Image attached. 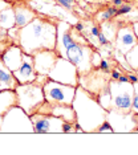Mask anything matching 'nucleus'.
Here are the masks:
<instances>
[{
    "label": "nucleus",
    "mask_w": 138,
    "mask_h": 155,
    "mask_svg": "<svg viewBox=\"0 0 138 155\" xmlns=\"http://www.w3.org/2000/svg\"><path fill=\"white\" fill-rule=\"evenodd\" d=\"M93 47L90 44H81V43H74L72 47L66 49L65 52V57L66 60H69L72 64L76 66L79 70V74H86V73L92 72V52H93Z\"/></svg>",
    "instance_id": "obj_7"
},
{
    "label": "nucleus",
    "mask_w": 138,
    "mask_h": 155,
    "mask_svg": "<svg viewBox=\"0 0 138 155\" xmlns=\"http://www.w3.org/2000/svg\"><path fill=\"white\" fill-rule=\"evenodd\" d=\"M134 72H136V73H137V74H138V70H134Z\"/></svg>",
    "instance_id": "obj_43"
},
{
    "label": "nucleus",
    "mask_w": 138,
    "mask_h": 155,
    "mask_svg": "<svg viewBox=\"0 0 138 155\" xmlns=\"http://www.w3.org/2000/svg\"><path fill=\"white\" fill-rule=\"evenodd\" d=\"M19 35H20V28L19 27H12L8 29V37L11 38L12 44L19 45Z\"/></svg>",
    "instance_id": "obj_24"
},
{
    "label": "nucleus",
    "mask_w": 138,
    "mask_h": 155,
    "mask_svg": "<svg viewBox=\"0 0 138 155\" xmlns=\"http://www.w3.org/2000/svg\"><path fill=\"white\" fill-rule=\"evenodd\" d=\"M59 58V53L55 49H44L33 54V65L37 74H48Z\"/></svg>",
    "instance_id": "obj_13"
},
{
    "label": "nucleus",
    "mask_w": 138,
    "mask_h": 155,
    "mask_svg": "<svg viewBox=\"0 0 138 155\" xmlns=\"http://www.w3.org/2000/svg\"><path fill=\"white\" fill-rule=\"evenodd\" d=\"M9 45H12V41H11V38L8 37V29L2 28V31H0V54H3V52H4Z\"/></svg>",
    "instance_id": "obj_22"
},
{
    "label": "nucleus",
    "mask_w": 138,
    "mask_h": 155,
    "mask_svg": "<svg viewBox=\"0 0 138 155\" xmlns=\"http://www.w3.org/2000/svg\"><path fill=\"white\" fill-rule=\"evenodd\" d=\"M62 134H74V122H66L62 123Z\"/></svg>",
    "instance_id": "obj_28"
},
{
    "label": "nucleus",
    "mask_w": 138,
    "mask_h": 155,
    "mask_svg": "<svg viewBox=\"0 0 138 155\" xmlns=\"http://www.w3.org/2000/svg\"><path fill=\"white\" fill-rule=\"evenodd\" d=\"M13 74H15L19 84L33 82L37 77V73H36V70H35V65H33V56L24 53L21 65L13 72Z\"/></svg>",
    "instance_id": "obj_14"
},
{
    "label": "nucleus",
    "mask_w": 138,
    "mask_h": 155,
    "mask_svg": "<svg viewBox=\"0 0 138 155\" xmlns=\"http://www.w3.org/2000/svg\"><path fill=\"white\" fill-rule=\"evenodd\" d=\"M23 49H21L19 45H9L8 48L5 49L4 52H3L2 54V61L4 62V64L8 66V68L12 70V72H15V70L19 68V66L21 65V61H23Z\"/></svg>",
    "instance_id": "obj_16"
},
{
    "label": "nucleus",
    "mask_w": 138,
    "mask_h": 155,
    "mask_svg": "<svg viewBox=\"0 0 138 155\" xmlns=\"http://www.w3.org/2000/svg\"><path fill=\"white\" fill-rule=\"evenodd\" d=\"M97 43L100 47H106V45H110L112 43L108 40V37L105 36L104 33H102V31L100 32V35H98V37H97Z\"/></svg>",
    "instance_id": "obj_29"
},
{
    "label": "nucleus",
    "mask_w": 138,
    "mask_h": 155,
    "mask_svg": "<svg viewBox=\"0 0 138 155\" xmlns=\"http://www.w3.org/2000/svg\"><path fill=\"white\" fill-rule=\"evenodd\" d=\"M76 87L66 85L57 81L48 80L47 84L42 86L45 101L52 105H72L76 94Z\"/></svg>",
    "instance_id": "obj_6"
},
{
    "label": "nucleus",
    "mask_w": 138,
    "mask_h": 155,
    "mask_svg": "<svg viewBox=\"0 0 138 155\" xmlns=\"http://www.w3.org/2000/svg\"><path fill=\"white\" fill-rule=\"evenodd\" d=\"M17 85H19V82H17L13 72L0 58V91L7 89L15 90Z\"/></svg>",
    "instance_id": "obj_17"
},
{
    "label": "nucleus",
    "mask_w": 138,
    "mask_h": 155,
    "mask_svg": "<svg viewBox=\"0 0 138 155\" xmlns=\"http://www.w3.org/2000/svg\"><path fill=\"white\" fill-rule=\"evenodd\" d=\"M122 74V72L119 69H113L112 72H110V80H118L119 78V76Z\"/></svg>",
    "instance_id": "obj_34"
},
{
    "label": "nucleus",
    "mask_w": 138,
    "mask_h": 155,
    "mask_svg": "<svg viewBox=\"0 0 138 155\" xmlns=\"http://www.w3.org/2000/svg\"><path fill=\"white\" fill-rule=\"evenodd\" d=\"M48 77L49 80L57 81V82H61V84L79 86V77H80L79 70L65 57H60L59 56L53 68L48 73Z\"/></svg>",
    "instance_id": "obj_8"
},
{
    "label": "nucleus",
    "mask_w": 138,
    "mask_h": 155,
    "mask_svg": "<svg viewBox=\"0 0 138 155\" xmlns=\"http://www.w3.org/2000/svg\"><path fill=\"white\" fill-rule=\"evenodd\" d=\"M57 20L37 15L25 27L20 28L19 47L24 53L33 56L39 51L56 48Z\"/></svg>",
    "instance_id": "obj_1"
},
{
    "label": "nucleus",
    "mask_w": 138,
    "mask_h": 155,
    "mask_svg": "<svg viewBox=\"0 0 138 155\" xmlns=\"http://www.w3.org/2000/svg\"><path fill=\"white\" fill-rule=\"evenodd\" d=\"M132 9H133V5L132 4H125V3H123L122 5L118 7V16L119 15H126V13L132 12Z\"/></svg>",
    "instance_id": "obj_30"
},
{
    "label": "nucleus",
    "mask_w": 138,
    "mask_h": 155,
    "mask_svg": "<svg viewBox=\"0 0 138 155\" xmlns=\"http://www.w3.org/2000/svg\"><path fill=\"white\" fill-rule=\"evenodd\" d=\"M125 58H126L130 68L133 70H138V44L134 45V47L127 52L125 54Z\"/></svg>",
    "instance_id": "obj_21"
},
{
    "label": "nucleus",
    "mask_w": 138,
    "mask_h": 155,
    "mask_svg": "<svg viewBox=\"0 0 138 155\" xmlns=\"http://www.w3.org/2000/svg\"><path fill=\"white\" fill-rule=\"evenodd\" d=\"M106 11H108V13L113 17V19L118 16V7H116V5H109V7H106Z\"/></svg>",
    "instance_id": "obj_33"
},
{
    "label": "nucleus",
    "mask_w": 138,
    "mask_h": 155,
    "mask_svg": "<svg viewBox=\"0 0 138 155\" xmlns=\"http://www.w3.org/2000/svg\"><path fill=\"white\" fill-rule=\"evenodd\" d=\"M72 106L76 113V122L80 123L85 133H96L101 123L106 121L108 110L101 106L93 93L80 85L76 87Z\"/></svg>",
    "instance_id": "obj_2"
},
{
    "label": "nucleus",
    "mask_w": 138,
    "mask_h": 155,
    "mask_svg": "<svg viewBox=\"0 0 138 155\" xmlns=\"http://www.w3.org/2000/svg\"><path fill=\"white\" fill-rule=\"evenodd\" d=\"M12 7L15 11V25L19 28L25 27L39 15L35 9H32L27 4L25 0H16L12 3Z\"/></svg>",
    "instance_id": "obj_15"
},
{
    "label": "nucleus",
    "mask_w": 138,
    "mask_h": 155,
    "mask_svg": "<svg viewBox=\"0 0 138 155\" xmlns=\"http://www.w3.org/2000/svg\"><path fill=\"white\" fill-rule=\"evenodd\" d=\"M96 19H97V21H100V23H105V21H109V20H112L113 17L109 15L108 11H101V12H98L97 13V16H96Z\"/></svg>",
    "instance_id": "obj_27"
},
{
    "label": "nucleus",
    "mask_w": 138,
    "mask_h": 155,
    "mask_svg": "<svg viewBox=\"0 0 138 155\" xmlns=\"http://www.w3.org/2000/svg\"><path fill=\"white\" fill-rule=\"evenodd\" d=\"M56 2H57L59 5H61L66 9H70L74 5V0H56Z\"/></svg>",
    "instance_id": "obj_32"
},
{
    "label": "nucleus",
    "mask_w": 138,
    "mask_h": 155,
    "mask_svg": "<svg viewBox=\"0 0 138 155\" xmlns=\"http://www.w3.org/2000/svg\"><path fill=\"white\" fill-rule=\"evenodd\" d=\"M0 57H2V54H0Z\"/></svg>",
    "instance_id": "obj_44"
},
{
    "label": "nucleus",
    "mask_w": 138,
    "mask_h": 155,
    "mask_svg": "<svg viewBox=\"0 0 138 155\" xmlns=\"http://www.w3.org/2000/svg\"><path fill=\"white\" fill-rule=\"evenodd\" d=\"M2 133H35L31 115L19 105L13 106L3 115Z\"/></svg>",
    "instance_id": "obj_5"
},
{
    "label": "nucleus",
    "mask_w": 138,
    "mask_h": 155,
    "mask_svg": "<svg viewBox=\"0 0 138 155\" xmlns=\"http://www.w3.org/2000/svg\"><path fill=\"white\" fill-rule=\"evenodd\" d=\"M15 91L17 96V105L28 115L35 114L40 109L41 105L45 102L42 86L37 85L36 82L19 84L16 86Z\"/></svg>",
    "instance_id": "obj_3"
},
{
    "label": "nucleus",
    "mask_w": 138,
    "mask_h": 155,
    "mask_svg": "<svg viewBox=\"0 0 138 155\" xmlns=\"http://www.w3.org/2000/svg\"><path fill=\"white\" fill-rule=\"evenodd\" d=\"M17 105L16 91L12 89H7L0 91V114L4 115L9 109Z\"/></svg>",
    "instance_id": "obj_18"
},
{
    "label": "nucleus",
    "mask_w": 138,
    "mask_h": 155,
    "mask_svg": "<svg viewBox=\"0 0 138 155\" xmlns=\"http://www.w3.org/2000/svg\"><path fill=\"white\" fill-rule=\"evenodd\" d=\"M100 70L101 72H104L105 74H108V73H110V64H109L108 60L102 58L101 60V64H100Z\"/></svg>",
    "instance_id": "obj_31"
},
{
    "label": "nucleus",
    "mask_w": 138,
    "mask_h": 155,
    "mask_svg": "<svg viewBox=\"0 0 138 155\" xmlns=\"http://www.w3.org/2000/svg\"><path fill=\"white\" fill-rule=\"evenodd\" d=\"M106 121L112 125L114 133H133V130L138 126L137 115L133 111L122 113L110 109L106 115Z\"/></svg>",
    "instance_id": "obj_10"
},
{
    "label": "nucleus",
    "mask_w": 138,
    "mask_h": 155,
    "mask_svg": "<svg viewBox=\"0 0 138 155\" xmlns=\"http://www.w3.org/2000/svg\"><path fill=\"white\" fill-rule=\"evenodd\" d=\"M12 3H8L5 2V0H0V11H2L3 8H5V7H9ZM0 31H2V27H0Z\"/></svg>",
    "instance_id": "obj_38"
},
{
    "label": "nucleus",
    "mask_w": 138,
    "mask_h": 155,
    "mask_svg": "<svg viewBox=\"0 0 138 155\" xmlns=\"http://www.w3.org/2000/svg\"><path fill=\"white\" fill-rule=\"evenodd\" d=\"M138 44L136 33L132 25H121L117 31V36L114 38V49L122 54H126L134 45Z\"/></svg>",
    "instance_id": "obj_12"
},
{
    "label": "nucleus",
    "mask_w": 138,
    "mask_h": 155,
    "mask_svg": "<svg viewBox=\"0 0 138 155\" xmlns=\"http://www.w3.org/2000/svg\"><path fill=\"white\" fill-rule=\"evenodd\" d=\"M96 97H97V100L101 104L102 107L106 109L108 111L112 109V94H110V91H109V87H105L104 90H101Z\"/></svg>",
    "instance_id": "obj_20"
},
{
    "label": "nucleus",
    "mask_w": 138,
    "mask_h": 155,
    "mask_svg": "<svg viewBox=\"0 0 138 155\" xmlns=\"http://www.w3.org/2000/svg\"><path fill=\"white\" fill-rule=\"evenodd\" d=\"M96 133H98V134H102V133H109V134H112V133H114V130H113L110 123H109L108 121H105L104 123H101L100 127L96 130Z\"/></svg>",
    "instance_id": "obj_26"
},
{
    "label": "nucleus",
    "mask_w": 138,
    "mask_h": 155,
    "mask_svg": "<svg viewBox=\"0 0 138 155\" xmlns=\"http://www.w3.org/2000/svg\"><path fill=\"white\" fill-rule=\"evenodd\" d=\"M132 27H133V31H134V33H136V37H137V40H138V21H134L132 24Z\"/></svg>",
    "instance_id": "obj_40"
},
{
    "label": "nucleus",
    "mask_w": 138,
    "mask_h": 155,
    "mask_svg": "<svg viewBox=\"0 0 138 155\" xmlns=\"http://www.w3.org/2000/svg\"><path fill=\"white\" fill-rule=\"evenodd\" d=\"M133 85H134V94L132 101V111L136 115H138V82L133 84Z\"/></svg>",
    "instance_id": "obj_25"
},
{
    "label": "nucleus",
    "mask_w": 138,
    "mask_h": 155,
    "mask_svg": "<svg viewBox=\"0 0 138 155\" xmlns=\"http://www.w3.org/2000/svg\"><path fill=\"white\" fill-rule=\"evenodd\" d=\"M74 134H85L84 129L80 126V123L74 122Z\"/></svg>",
    "instance_id": "obj_37"
},
{
    "label": "nucleus",
    "mask_w": 138,
    "mask_h": 155,
    "mask_svg": "<svg viewBox=\"0 0 138 155\" xmlns=\"http://www.w3.org/2000/svg\"><path fill=\"white\" fill-rule=\"evenodd\" d=\"M74 29L77 31V32H80V33H82L84 35V32H85V24L84 23H81V21H79V23H76L74 24Z\"/></svg>",
    "instance_id": "obj_36"
},
{
    "label": "nucleus",
    "mask_w": 138,
    "mask_h": 155,
    "mask_svg": "<svg viewBox=\"0 0 138 155\" xmlns=\"http://www.w3.org/2000/svg\"><path fill=\"white\" fill-rule=\"evenodd\" d=\"M126 74H127V77H129V81H130L132 84L138 82V74H137L136 72H133V73H132V72H127Z\"/></svg>",
    "instance_id": "obj_35"
},
{
    "label": "nucleus",
    "mask_w": 138,
    "mask_h": 155,
    "mask_svg": "<svg viewBox=\"0 0 138 155\" xmlns=\"http://www.w3.org/2000/svg\"><path fill=\"white\" fill-rule=\"evenodd\" d=\"M101 53L97 49H93L92 52V57H90V62H92V68L93 69H100V64H101Z\"/></svg>",
    "instance_id": "obj_23"
},
{
    "label": "nucleus",
    "mask_w": 138,
    "mask_h": 155,
    "mask_svg": "<svg viewBox=\"0 0 138 155\" xmlns=\"http://www.w3.org/2000/svg\"><path fill=\"white\" fill-rule=\"evenodd\" d=\"M118 81H121V82H129V77H127V74H121Z\"/></svg>",
    "instance_id": "obj_41"
},
{
    "label": "nucleus",
    "mask_w": 138,
    "mask_h": 155,
    "mask_svg": "<svg viewBox=\"0 0 138 155\" xmlns=\"http://www.w3.org/2000/svg\"><path fill=\"white\" fill-rule=\"evenodd\" d=\"M109 91L112 94V109L122 113L132 111V101L134 85L132 82H121L118 80H109Z\"/></svg>",
    "instance_id": "obj_4"
},
{
    "label": "nucleus",
    "mask_w": 138,
    "mask_h": 155,
    "mask_svg": "<svg viewBox=\"0 0 138 155\" xmlns=\"http://www.w3.org/2000/svg\"><path fill=\"white\" fill-rule=\"evenodd\" d=\"M35 134H62L64 119L52 114L35 113L31 115Z\"/></svg>",
    "instance_id": "obj_9"
},
{
    "label": "nucleus",
    "mask_w": 138,
    "mask_h": 155,
    "mask_svg": "<svg viewBox=\"0 0 138 155\" xmlns=\"http://www.w3.org/2000/svg\"><path fill=\"white\" fill-rule=\"evenodd\" d=\"M0 27L4 29L15 27V11H13L12 4L0 11Z\"/></svg>",
    "instance_id": "obj_19"
},
{
    "label": "nucleus",
    "mask_w": 138,
    "mask_h": 155,
    "mask_svg": "<svg viewBox=\"0 0 138 155\" xmlns=\"http://www.w3.org/2000/svg\"><path fill=\"white\" fill-rule=\"evenodd\" d=\"M112 2V5H116V7H119L125 3V0H110Z\"/></svg>",
    "instance_id": "obj_39"
},
{
    "label": "nucleus",
    "mask_w": 138,
    "mask_h": 155,
    "mask_svg": "<svg viewBox=\"0 0 138 155\" xmlns=\"http://www.w3.org/2000/svg\"><path fill=\"white\" fill-rule=\"evenodd\" d=\"M72 25L64 20H57V33H56V48L55 51L59 53L60 57L65 56L66 49L70 48L76 43L72 36Z\"/></svg>",
    "instance_id": "obj_11"
},
{
    "label": "nucleus",
    "mask_w": 138,
    "mask_h": 155,
    "mask_svg": "<svg viewBox=\"0 0 138 155\" xmlns=\"http://www.w3.org/2000/svg\"><path fill=\"white\" fill-rule=\"evenodd\" d=\"M2 123H3V115L0 114V133H2Z\"/></svg>",
    "instance_id": "obj_42"
}]
</instances>
